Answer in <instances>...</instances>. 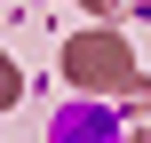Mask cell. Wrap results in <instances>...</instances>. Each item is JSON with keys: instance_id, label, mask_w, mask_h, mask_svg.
Returning a JSON list of instances; mask_svg holds the SVG:
<instances>
[{"instance_id": "cell-1", "label": "cell", "mask_w": 151, "mask_h": 143, "mask_svg": "<svg viewBox=\"0 0 151 143\" xmlns=\"http://www.w3.org/2000/svg\"><path fill=\"white\" fill-rule=\"evenodd\" d=\"M72 72H80V80H104V88H119V80H127V48L88 32V40H72Z\"/></svg>"}, {"instance_id": "cell-2", "label": "cell", "mask_w": 151, "mask_h": 143, "mask_svg": "<svg viewBox=\"0 0 151 143\" xmlns=\"http://www.w3.org/2000/svg\"><path fill=\"white\" fill-rule=\"evenodd\" d=\"M48 143H119V127H111V111H96V103H72V111L48 127Z\"/></svg>"}]
</instances>
